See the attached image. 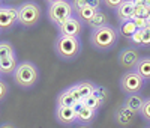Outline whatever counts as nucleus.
I'll list each match as a JSON object with an SVG mask.
<instances>
[{"instance_id":"obj_13","label":"nucleus","mask_w":150,"mask_h":128,"mask_svg":"<svg viewBox=\"0 0 150 128\" xmlns=\"http://www.w3.org/2000/svg\"><path fill=\"white\" fill-rule=\"evenodd\" d=\"M134 119H135V114L123 106L117 107L114 112V121L120 127H131L134 124Z\"/></svg>"},{"instance_id":"obj_8","label":"nucleus","mask_w":150,"mask_h":128,"mask_svg":"<svg viewBox=\"0 0 150 128\" xmlns=\"http://www.w3.org/2000/svg\"><path fill=\"white\" fill-rule=\"evenodd\" d=\"M95 87H96L95 83L84 80V82H80V83L74 84V86H71V87H68V89H69L71 95L74 97L75 102H77V104H81L86 98H89V97L95 92Z\"/></svg>"},{"instance_id":"obj_11","label":"nucleus","mask_w":150,"mask_h":128,"mask_svg":"<svg viewBox=\"0 0 150 128\" xmlns=\"http://www.w3.org/2000/svg\"><path fill=\"white\" fill-rule=\"evenodd\" d=\"M56 119L59 124L62 125H72L77 122V106L75 107H62L57 106L56 107Z\"/></svg>"},{"instance_id":"obj_30","label":"nucleus","mask_w":150,"mask_h":128,"mask_svg":"<svg viewBox=\"0 0 150 128\" xmlns=\"http://www.w3.org/2000/svg\"><path fill=\"white\" fill-rule=\"evenodd\" d=\"M122 2L123 0H107V2H104V5L108 8V9H119L120 8V5H122Z\"/></svg>"},{"instance_id":"obj_34","label":"nucleus","mask_w":150,"mask_h":128,"mask_svg":"<svg viewBox=\"0 0 150 128\" xmlns=\"http://www.w3.org/2000/svg\"><path fill=\"white\" fill-rule=\"evenodd\" d=\"M146 5H147V8H149V12H150V0H146Z\"/></svg>"},{"instance_id":"obj_29","label":"nucleus","mask_w":150,"mask_h":128,"mask_svg":"<svg viewBox=\"0 0 150 128\" xmlns=\"http://www.w3.org/2000/svg\"><path fill=\"white\" fill-rule=\"evenodd\" d=\"M132 21L135 24L137 30H144L147 27V23H149V20H146V18H132Z\"/></svg>"},{"instance_id":"obj_4","label":"nucleus","mask_w":150,"mask_h":128,"mask_svg":"<svg viewBox=\"0 0 150 128\" xmlns=\"http://www.w3.org/2000/svg\"><path fill=\"white\" fill-rule=\"evenodd\" d=\"M72 14H74L72 6L68 0H51V2H48V11H47L48 20L57 27L66 23L72 17Z\"/></svg>"},{"instance_id":"obj_31","label":"nucleus","mask_w":150,"mask_h":128,"mask_svg":"<svg viewBox=\"0 0 150 128\" xmlns=\"http://www.w3.org/2000/svg\"><path fill=\"white\" fill-rule=\"evenodd\" d=\"M143 32V45L141 47H150V30L149 29H144V30H141Z\"/></svg>"},{"instance_id":"obj_18","label":"nucleus","mask_w":150,"mask_h":128,"mask_svg":"<svg viewBox=\"0 0 150 128\" xmlns=\"http://www.w3.org/2000/svg\"><path fill=\"white\" fill-rule=\"evenodd\" d=\"M110 23H108V17H107V14L104 11H101L99 9L96 14L93 15V18L87 23L86 26L87 27H90L92 30H96V29H101V27H104V26H108Z\"/></svg>"},{"instance_id":"obj_35","label":"nucleus","mask_w":150,"mask_h":128,"mask_svg":"<svg viewBox=\"0 0 150 128\" xmlns=\"http://www.w3.org/2000/svg\"><path fill=\"white\" fill-rule=\"evenodd\" d=\"M146 128H150V127H146Z\"/></svg>"},{"instance_id":"obj_5","label":"nucleus","mask_w":150,"mask_h":128,"mask_svg":"<svg viewBox=\"0 0 150 128\" xmlns=\"http://www.w3.org/2000/svg\"><path fill=\"white\" fill-rule=\"evenodd\" d=\"M42 17V9L41 6L35 2H26L18 6V23L23 27H33L39 23Z\"/></svg>"},{"instance_id":"obj_27","label":"nucleus","mask_w":150,"mask_h":128,"mask_svg":"<svg viewBox=\"0 0 150 128\" xmlns=\"http://www.w3.org/2000/svg\"><path fill=\"white\" fill-rule=\"evenodd\" d=\"M9 94V84L3 80H0V102H2Z\"/></svg>"},{"instance_id":"obj_2","label":"nucleus","mask_w":150,"mask_h":128,"mask_svg":"<svg viewBox=\"0 0 150 128\" xmlns=\"http://www.w3.org/2000/svg\"><path fill=\"white\" fill-rule=\"evenodd\" d=\"M81 41L80 38L62 36L59 35L54 42V51L62 60H75L81 53Z\"/></svg>"},{"instance_id":"obj_32","label":"nucleus","mask_w":150,"mask_h":128,"mask_svg":"<svg viewBox=\"0 0 150 128\" xmlns=\"http://www.w3.org/2000/svg\"><path fill=\"white\" fill-rule=\"evenodd\" d=\"M0 128H15V127L12 125V124H2V125H0Z\"/></svg>"},{"instance_id":"obj_24","label":"nucleus","mask_w":150,"mask_h":128,"mask_svg":"<svg viewBox=\"0 0 150 128\" xmlns=\"http://www.w3.org/2000/svg\"><path fill=\"white\" fill-rule=\"evenodd\" d=\"M12 56H15L14 45L11 42H0V60L6 57H12Z\"/></svg>"},{"instance_id":"obj_15","label":"nucleus","mask_w":150,"mask_h":128,"mask_svg":"<svg viewBox=\"0 0 150 128\" xmlns=\"http://www.w3.org/2000/svg\"><path fill=\"white\" fill-rule=\"evenodd\" d=\"M119 23L131 21L134 18V0H123L120 8L116 11Z\"/></svg>"},{"instance_id":"obj_10","label":"nucleus","mask_w":150,"mask_h":128,"mask_svg":"<svg viewBox=\"0 0 150 128\" xmlns=\"http://www.w3.org/2000/svg\"><path fill=\"white\" fill-rule=\"evenodd\" d=\"M57 29H59V35H62V36L78 38V36L81 35L83 29H84V24L72 15L66 23H63V24H62L60 27H57Z\"/></svg>"},{"instance_id":"obj_28","label":"nucleus","mask_w":150,"mask_h":128,"mask_svg":"<svg viewBox=\"0 0 150 128\" xmlns=\"http://www.w3.org/2000/svg\"><path fill=\"white\" fill-rule=\"evenodd\" d=\"M87 3V0H74V2H71V6H72V12L75 14V12H78L80 9H83Z\"/></svg>"},{"instance_id":"obj_26","label":"nucleus","mask_w":150,"mask_h":128,"mask_svg":"<svg viewBox=\"0 0 150 128\" xmlns=\"http://www.w3.org/2000/svg\"><path fill=\"white\" fill-rule=\"evenodd\" d=\"M131 44L132 45H135V47H141L143 45V32L141 30H137L134 35H132V38H131Z\"/></svg>"},{"instance_id":"obj_3","label":"nucleus","mask_w":150,"mask_h":128,"mask_svg":"<svg viewBox=\"0 0 150 128\" xmlns=\"http://www.w3.org/2000/svg\"><path fill=\"white\" fill-rule=\"evenodd\" d=\"M12 77H14L15 84L20 86L21 89H32L39 80V69H38L35 63L26 60V62L18 63Z\"/></svg>"},{"instance_id":"obj_36","label":"nucleus","mask_w":150,"mask_h":128,"mask_svg":"<svg viewBox=\"0 0 150 128\" xmlns=\"http://www.w3.org/2000/svg\"><path fill=\"white\" fill-rule=\"evenodd\" d=\"M0 8H2V5H0Z\"/></svg>"},{"instance_id":"obj_25","label":"nucleus","mask_w":150,"mask_h":128,"mask_svg":"<svg viewBox=\"0 0 150 128\" xmlns=\"http://www.w3.org/2000/svg\"><path fill=\"white\" fill-rule=\"evenodd\" d=\"M140 114L141 118L146 121V122H150V98H146L144 102H143V107L140 110Z\"/></svg>"},{"instance_id":"obj_7","label":"nucleus","mask_w":150,"mask_h":128,"mask_svg":"<svg viewBox=\"0 0 150 128\" xmlns=\"http://www.w3.org/2000/svg\"><path fill=\"white\" fill-rule=\"evenodd\" d=\"M18 23V8L2 6L0 8V33L9 32Z\"/></svg>"},{"instance_id":"obj_16","label":"nucleus","mask_w":150,"mask_h":128,"mask_svg":"<svg viewBox=\"0 0 150 128\" xmlns=\"http://www.w3.org/2000/svg\"><path fill=\"white\" fill-rule=\"evenodd\" d=\"M143 102H144V98L140 94H134V95H128L122 106L126 107L128 110H131L134 114H138L141 107H143Z\"/></svg>"},{"instance_id":"obj_17","label":"nucleus","mask_w":150,"mask_h":128,"mask_svg":"<svg viewBox=\"0 0 150 128\" xmlns=\"http://www.w3.org/2000/svg\"><path fill=\"white\" fill-rule=\"evenodd\" d=\"M134 71L138 74L144 82L150 80V57L149 56L140 57V60H138V63H137V67L134 68Z\"/></svg>"},{"instance_id":"obj_12","label":"nucleus","mask_w":150,"mask_h":128,"mask_svg":"<svg viewBox=\"0 0 150 128\" xmlns=\"http://www.w3.org/2000/svg\"><path fill=\"white\" fill-rule=\"evenodd\" d=\"M99 6H101V2H89L83 9L75 12V18L80 20L83 24H87L93 18V15L99 11Z\"/></svg>"},{"instance_id":"obj_20","label":"nucleus","mask_w":150,"mask_h":128,"mask_svg":"<svg viewBox=\"0 0 150 128\" xmlns=\"http://www.w3.org/2000/svg\"><path fill=\"white\" fill-rule=\"evenodd\" d=\"M104 104H105V101H104L101 97H99L96 92H93L89 98H86V99L81 102V106H84V107H87V109H90V110H95V112H98Z\"/></svg>"},{"instance_id":"obj_23","label":"nucleus","mask_w":150,"mask_h":128,"mask_svg":"<svg viewBox=\"0 0 150 128\" xmlns=\"http://www.w3.org/2000/svg\"><path fill=\"white\" fill-rule=\"evenodd\" d=\"M119 35H122L123 38H126V39H131L132 35L137 32V27H135V24L134 21H125V23H120V29L117 30Z\"/></svg>"},{"instance_id":"obj_14","label":"nucleus","mask_w":150,"mask_h":128,"mask_svg":"<svg viewBox=\"0 0 150 128\" xmlns=\"http://www.w3.org/2000/svg\"><path fill=\"white\" fill-rule=\"evenodd\" d=\"M96 116H98V112L95 110H90L81 104L77 106V122L80 125H90L96 121Z\"/></svg>"},{"instance_id":"obj_1","label":"nucleus","mask_w":150,"mask_h":128,"mask_svg":"<svg viewBox=\"0 0 150 128\" xmlns=\"http://www.w3.org/2000/svg\"><path fill=\"white\" fill-rule=\"evenodd\" d=\"M119 39V32L112 26H104L101 29L92 30L90 33V44L98 51H107L116 45Z\"/></svg>"},{"instance_id":"obj_19","label":"nucleus","mask_w":150,"mask_h":128,"mask_svg":"<svg viewBox=\"0 0 150 128\" xmlns=\"http://www.w3.org/2000/svg\"><path fill=\"white\" fill-rule=\"evenodd\" d=\"M17 67H18V62H17L15 56L2 59V60H0V74H2V75H11V74L15 72Z\"/></svg>"},{"instance_id":"obj_33","label":"nucleus","mask_w":150,"mask_h":128,"mask_svg":"<svg viewBox=\"0 0 150 128\" xmlns=\"http://www.w3.org/2000/svg\"><path fill=\"white\" fill-rule=\"evenodd\" d=\"M75 128H92L90 125H78V127H75Z\"/></svg>"},{"instance_id":"obj_9","label":"nucleus","mask_w":150,"mask_h":128,"mask_svg":"<svg viewBox=\"0 0 150 128\" xmlns=\"http://www.w3.org/2000/svg\"><path fill=\"white\" fill-rule=\"evenodd\" d=\"M140 53H138V50L134 48V47H128V48H125L120 51V54H119V63H120V67L125 68V69H128V71H134V68L137 67V63H138L140 60Z\"/></svg>"},{"instance_id":"obj_21","label":"nucleus","mask_w":150,"mask_h":128,"mask_svg":"<svg viewBox=\"0 0 150 128\" xmlns=\"http://www.w3.org/2000/svg\"><path fill=\"white\" fill-rule=\"evenodd\" d=\"M134 18H150V12L144 0H134Z\"/></svg>"},{"instance_id":"obj_6","label":"nucleus","mask_w":150,"mask_h":128,"mask_svg":"<svg viewBox=\"0 0 150 128\" xmlns=\"http://www.w3.org/2000/svg\"><path fill=\"white\" fill-rule=\"evenodd\" d=\"M144 84H146V82L135 71H126L120 77V89L126 95L140 94L143 91Z\"/></svg>"},{"instance_id":"obj_22","label":"nucleus","mask_w":150,"mask_h":128,"mask_svg":"<svg viewBox=\"0 0 150 128\" xmlns=\"http://www.w3.org/2000/svg\"><path fill=\"white\" fill-rule=\"evenodd\" d=\"M57 106H62V107H75L78 106L77 102H75L74 97L71 95L69 89H65V91H62L57 97Z\"/></svg>"}]
</instances>
